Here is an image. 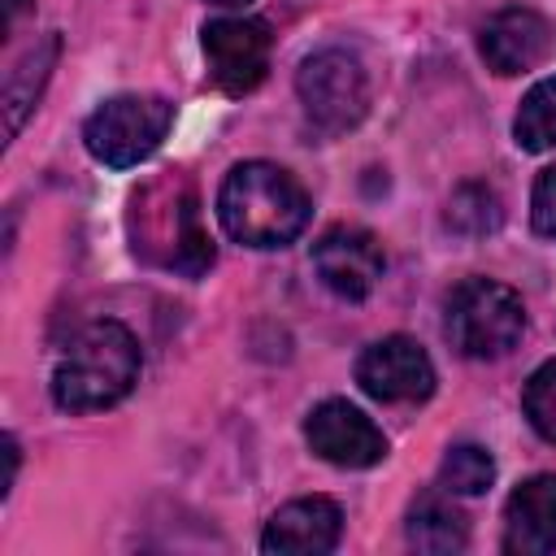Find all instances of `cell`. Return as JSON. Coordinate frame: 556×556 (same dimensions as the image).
I'll return each mask as SVG.
<instances>
[{
    "label": "cell",
    "instance_id": "cell-22",
    "mask_svg": "<svg viewBox=\"0 0 556 556\" xmlns=\"http://www.w3.org/2000/svg\"><path fill=\"white\" fill-rule=\"evenodd\" d=\"M26 9H30V0H4V26H13Z\"/></svg>",
    "mask_w": 556,
    "mask_h": 556
},
{
    "label": "cell",
    "instance_id": "cell-5",
    "mask_svg": "<svg viewBox=\"0 0 556 556\" xmlns=\"http://www.w3.org/2000/svg\"><path fill=\"white\" fill-rule=\"evenodd\" d=\"M174 126V104L165 96H113L83 122L87 152L109 169H130L148 161Z\"/></svg>",
    "mask_w": 556,
    "mask_h": 556
},
{
    "label": "cell",
    "instance_id": "cell-16",
    "mask_svg": "<svg viewBox=\"0 0 556 556\" xmlns=\"http://www.w3.org/2000/svg\"><path fill=\"white\" fill-rule=\"evenodd\" d=\"M513 135H517V148H526V152L556 148V74L526 91L517 122H513Z\"/></svg>",
    "mask_w": 556,
    "mask_h": 556
},
{
    "label": "cell",
    "instance_id": "cell-13",
    "mask_svg": "<svg viewBox=\"0 0 556 556\" xmlns=\"http://www.w3.org/2000/svg\"><path fill=\"white\" fill-rule=\"evenodd\" d=\"M504 552H513V556L556 552V473H534L508 495Z\"/></svg>",
    "mask_w": 556,
    "mask_h": 556
},
{
    "label": "cell",
    "instance_id": "cell-3",
    "mask_svg": "<svg viewBox=\"0 0 556 556\" xmlns=\"http://www.w3.org/2000/svg\"><path fill=\"white\" fill-rule=\"evenodd\" d=\"M130 239H135V256L187 278H200L213 265V239L204 235L195 187L182 174L156 178L143 191H135Z\"/></svg>",
    "mask_w": 556,
    "mask_h": 556
},
{
    "label": "cell",
    "instance_id": "cell-10",
    "mask_svg": "<svg viewBox=\"0 0 556 556\" xmlns=\"http://www.w3.org/2000/svg\"><path fill=\"white\" fill-rule=\"evenodd\" d=\"M313 269L339 300H365L387 269L378 239L361 226H330L313 243Z\"/></svg>",
    "mask_w": 556,
    "mask_h": 556
},
{
    "label": "cell",
    "instance_id": "cell-11",
    "mask_svg": "<svg viewBox=\"0 0 556 556\" xmlns=\"http://www.w3.org/2000/svg\"><path fill=\"white\" fill-rule=\"evenodd\" d=\"M478 52H482L486 70H495L504 78L526 74L556 52V26L543 13L513 4V9H500L486 17V26L478 35Z\"/></svg>",
    "mask_w": 556,
    "mask_h": 556
},
{
    "label": "cell",
    "instance_id": "cell-7",
    "mask_svg": "<svg viewBox=\"0 0 556 556\" xmlns=\"http://www.w3.org/2000/svg\"><path fill=\"white\" fill-rule=\"evenodd\" d=\"M204 61H208V78L226 91V96H248L265 83L269 70V26L256 17H217L204 26Z\"/></svg>",
    "mask_w": 556,
    "mask_h": 556
},
{
    "label": "cell",
    "instance_id": "cell-21",
    "mask_svg": "<svg viewBox=\"0 0 556 556\" xmlns=\"http://www.w3.org/2000/svg\"><path fill=\"white\" fill-rule=\"evenodd\" d=\"M4 460H9V469H4V495H9V486H13V478H17V460H22V452H17V439L13 434H4Z\"/></svg>",
    "mask_w": 556,
    "mask_h": 556
},
{
    "label": "cell",
    "instance_id": "cell-20",
    "mask_svg": "<svg viewBox=\"0 0 556 556\" xmlns=\"http://www.w3.org/2000/svg\"><path fill=\"white\" fill-rule=\"evenodd\" d=\"M530 226H534V235L556 239V165H547L534 178V191H530Z\"/></svg>",
    "mask_w": 556,
    "mask_h": 556
},
{
    "label": "cell",
    "instance_id": "cell-6",
    "mask_svg": "<svg viewBox=\"0 0 556 556\" xmlns=\"http://www.w3.org/2000/svg\"><path fill=\"white\" fill-rule=\"evenodd\" d=\"M295 96L321 135H343L369 113V74L352 52L321 48L304 56L295 74Z\"/></svg>",
    "mask_w": 556,
    "mask_h": 556
},
{
    "label": "cell",
    "instance_id": "cell-17",
    "mask_svg": "<svg viewBox=\"0 0 556 556\" xmlns=\"http://www.w3.org/2000/svg\"><path fill=\"white\" fill-rule=\"evenodd\" d=\"M500 222H504V208H500V195L486 182H465V187L452 191V200H447V226L456 235L478 239V235L500 230Z\"/></svg>",
    "mask_w": 556,
    "mask_h": 556
},
{
    "label": "cell",
    "instance_id": "cell-14",
    "mask_svg": "<svg viewBox=\"0 0 556 556\" xmlns=\"http://www.w3.org/2000/svg\"><path fill=\"white\" fill-rule=\"evenodd\" d=\"M56 52H61V39L48 35L39 48H30V52L4 74V135H9V139H17L26 113L35 109V100H39V91H43V83H48V70H52V61H56Z\"/></svg>",
    "mask_w": 556,
    "mask_h": 556
},
{
    "label": "cell",
    "instance_id": "cell-18",
    "mask_svg": "<svg viewBox=\"0 0 556 556\" xmlns=\"http://www.w3.org/2000/svg\"><path fill=\"white\" fill-rule=\"evenodd\" d=\"M439 482L452 495H482L495 482V460L478 443H456L439 465Z\"/></svg>",
    "mask_w": 556,
    "mask_h": 556
},
{
    "label": "cell",
    "instance_id": "cell-4",
    "mask_svg": "<svg viewBox=\"0 0 556 556\" xmlns=\"http://www.w3.org/2000/svg\"><path fill=\"white\" fill-rule=\"evenodd\" d=\"M526 334V304L495 278H469L447 300V339L469 361L508 356Z\"/></svg>",
    "mask_w": 556,
    "mask_h": 556
},
{
    "label": "cell",
    "instance_id": "cell-19",
    "mask_svg": "<svg viewBox=\"0 0 556 556\" xmlns=\"http://www.w3.org/2000/svg\"><path fill=\"white\" fill-rule=\"evenodd\" d=\"M521 408H526V421L534 426V434L556 443V356L530 374V382L521 391Z\"/></svg>",
    "mask_w": 556,
    "mask_h": 556
},
{
    "label": "cell",
    "instance_id": "cell-23",
    "mask_svg": "<svg viewBox=\"0 0 556 556\" xmlns=\"http://www.w3.org/2000/svg\"><path fill=\"white\" fill-rule=\"evenodd\" d=\"M208 4H222V9H239V4H248V0H208Z\"/></svg>",
    "mask_w": 556,
    "mask_h": 556
},
{
    "label": "cell",
    "instance_id": "cell-1",
    "mask_svg": "<svg viewBox=\"0 0 556 556\" xmlns=\"http://www.w3.org/2000/svg\"><path fill=\"white\" fill-rule=\"evenodd\" d=\"M308 217V191L274 161H239L217 191V222L243 248H287Z\"/></svg>",
    "mask_w": 556,
    "mask_h": 556
},
{
    "label": "cell",
    "instance_id": "cell-12",
    "mask_svg": "<svg viewBox=\"0 0 556 556\" xmlns=\"http://www.w3.org/2000/svg\"><path fill=\"white\" fill-rule=\"evenodd\" d=\"M339 534H343L339 504L326 500V495H304V500L282 504L265 521L261 547L265 552H278V556H321V552H334L339 547Z\"/></svg>",
    "mask_w": 556,
    "mask_h": 556
},
{
    "label": "cell",
    "instance_id": "cell-8",
    "mask_svg": "<svg viewBox=\"0 0 556 556\" xmlns=\"http://www.w3.org/2000/svg\"><path fill=\"white\" fill-rule=\"evenodd\" d=\"M356 382L365 395H374L382 404H417L434 391V365L417 339L387 334L361 352Z\"/></svg>",
    "mask_w": 556,
    "mask_h": 556
},
{
    "label": "cell",
    "instance_id": "cell-15",
    "mask_svg": "<svg viewBox=\"0 0 556 556\" xmlns=\"http://www.w3.org/2000/svg\"><path fill=\"white\" fill-rule=\"evenodd\" d=\"M404 530H408V543H413L417 552H460V547L469 543L465 517H460L452 504H443L439 495L417 500Z\"/></svg>",
    "mask_w": 556,
    "mask_h": 556
},
{
    "label": "cell",
    "instance_id": "cell-9",
    "mask_svg": "<svg viewBox=\"0 0 556 556\" xmlns=\"http://www.w3.org/2000/svg\"><path fill=\"white\" fill-rule=\"evenodd\" d=\"M304 439L321 460H330L339 469H369V465H378L387 456L382 430L348 400L317 404L308 413V421H304Z\"/></svg>",
    "mask_w": 556,
    "mask_h": 556
},
{
    "label": "cell",
    "instance_id": "cell-2",
    "mask_svg": "<svg viewBox=\"0 0 556 556\" xmlns=\"http://www.w3.org/2000/svg\"><path fill=\"white\" fill-rule=\"evenodd\" d=\"M135 382H139V343L122 321L104 317V321H87L70 339L65 356L52 369V400L65 413H96L126 400Z\"/></svg>",
    "mask_w": 556,
    "mask_h": 556
}]
</instances>
